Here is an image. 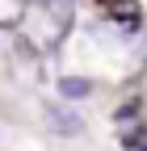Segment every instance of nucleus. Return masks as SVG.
I'll return each mask as SVG.
<instances>
[{
  "instance_id": "nucleus-1",
  "label": "nucleus",
  "mask_w": 147,
  "mask_h": 151,
  "mask_svg": "<svg viewBox=\"0 0 147 151\" xmlns=\"http://www.w3.org/2000/svg\"><path fill=\"white\" fill-rule=\"evenodd\" d=\"M84 92H88L84 80H63V97H84Z\"/></svg>"
}]
</instances>
